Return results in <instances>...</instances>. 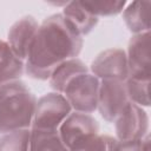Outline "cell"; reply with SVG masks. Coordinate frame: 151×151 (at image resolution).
<instances>
[{"instance_id": "d6986e66", "label": "cell", "mask_w": 151, "mask_h": 151, "mask_svg": "<svg viewBox=\"0 0 151 151\" xmlns=\"http://www.w3.org/2000/svg\"><path fill=\"white\" fill-rule=\"evenodd\" d=\"M117 139L109 134H97L77 151H113Z\"/></svg>"}, {"instance_id": "ffe728a7", "label": "cell", "mask_w": 151, "mask_h": 151, "mask_svg": "<svg viewBox=\"0 0 151 151\" xmlns=\"http://www.w3.org/2000/svg\"><path fill=\"white\" fill-rule=\"evenodd\" d=\"M143 139L138 140H117L113 151H142Z\"/></svg>"}, {"instance_id": "3957f363", "label": "cell", "mask_w": 151, "mask_h": 151, "mask_svg": "<svg viewBox=\"0 0 151 151\" xmlns=\"http://www.w3.org/2000/svg\"><path fill=\"white\" fill-rule=\"evenodd\" d=\"M99 86L100 80L88 71L73 77L61 94L68 101L72 111L91 114L97 111Z\"/></svg>"}, {"instance_id": "2e32d148", "label": "cell", "mask_w": 151, "mask_h": 151, "mask_svg": "<svg viewBox=\"0 0 151 151\" xmlns=\"http://www.w3.org/2000/svg\"><path fill=\"white\" fill-rule=\"evenodd\" d=\"M124 83L130 101L137 104L140 107L150 106V97H149L150 79L127 77Z\"/></svg>"}, {"instance_id": "ac0fdd59", "label": "cell", "mask_w": 151, "mask_h": 151, "mask_svg": "<svg viewBox=\"0 0 151 151\" xmlns=\"http://www.w3.org/2000/svg\"><path fill=\"white\" fill-rule=\"evenodd\" d=\"M81 6L92 15L99 17H113L123 12L126 6V1H80Z\"/></svg>"}, {"instance_id": "9c48e42d", "label": "cell", "mask_w": 151, "mask_h": 151, "mask_svg": "<svg viewBox=\"0 0 151 151\" xmlns=\"http://www.w3.org/2000/svg\"><path fill=\"white\" fill-rule=\"evenodd\" d=\"M126 59L129 77L150 79L151 57H150V32L132 34L129 40Z\"/></svg>"}, {"instance_id": "4fadbf2b", "label": "cell", "mask_w": 151, "mask_h": 151, "mask_svg": "<svg viewBox=\"0 0 151 151\" xmlns=\"http://www.w3.org/2000/svg\"><path fill=\"white\" fill-rule=\"evenodd\" d=\"M88 71H90L88 66L83 60H80L79 58H72L63 61L53 70V72L48 78V84L53 90V92H58L61 94L66 84L73 77Z\"/></svg>"}, {"instance_id": "5b68a950", "label": "cell", "mask_w": 151, "mask_h": 151, "mask_svg": "<svg viewBox=\"0 0 151 151\" xmlns=\"http://www.w3.org/2000/svg\"><path fill=\"white\" fill-rule=\"evenodd\" d=\"M59 136L68 151H77L87 140L99 134V124L88 113L72 111L58 129Z\"/></svg>"}, {"instance_id": "e0dca14e", "label": "cell", "mask_w": 151, "mask_h": 151, "mask_svg": "<svg viewBox=\"0 0 151 151\" xmlns=\"http://www.w3.org/2000/svg\"><path fill=\"white\" fill-rule=\"evenodd\" d=\"M31 129L15 130L0 134V151H28Z\"/></svg>"}, {"instance_id": "8fae6325", "label": "cell", "mask_w": 151, "mask_h": 151, "mask_svg": "<svg viewBox=\"0 0 151 151\" xmlns=\"http://www.w3.org/2000/svg\"><path fill=\"white\" fill-rule=\"evenodd\" d=\"M150 1H132L123 9V20L132 34L150 32Z\"/></svg>"}, {"instance_id": "7a4b0ae2", "label": "cell", "mask_w": 151, "mask_h": 151, "mask_svg": "<svg viewBox=\"0 0 151 151\" xmlns=\"http://www.w3.org/2000/svg\"><path fill=\"white\" fill-rule=\"evenodd\" d=\"M37 98L20 79L0 85V134L31 129Z\"/></svg>"}, {"instance_id": "30bf717a", "label": "cell", "mask_w": 151, "mask_h": 151, "mask_svg": "<svg viewBox=\"0 0 151 151\" xmlns=\"http://www.w3.org/2000/svg\"><path fill=\"white\" fill-rule=\"evenodd\" d=\"M39 24L32 15H25L17 20L8 29L6 42L11 47L12 52L25 63L31 45L38 32Z\"/></svg>"}, {"instance_id": "7c38bea8", "label": "cell", "mask_w": 151, "mask_h": 151, "mask_svg": "<svg viewBox=\"0 0 151 151\" xmlns=\"http://www.w3.org/2000/svg\"><path fill=\"white\" fill-rule=\"evenodd\" d=\"M63 17L74 28V31L84 37L92 32L98 24V18L88 13L80 4V1H71L63 8Z\"/></svg>"}, {"instance_id": "5bb4252c", "label": "cell", "mask_w": 151, "mask_h": 151, "mask_svg": "<svg viewBox=\"0 0 151 151\" xmlns=\"http://www.w3.org/2000/svg\"><path fill=\"white\" fill-rule=\"evenodd\" d=\"M25 73V63L12 52L5 40L0 39V85L17 80Z\"/></svg>"}, {"instance_id": "8992f818", "label": "cell", "mask_w": 151, "mask_h": 151, "mask_svg": "<svg viewBox=\"0 0 151 151\" xmlns=\"http://www.w3.org/2000/svg\"><path fill=\"white\" fill-rule=\"evenodd\" d=\"M113 123L117 140H138L149 134V116L132 101L127 103Z\"/></svg>"}, {"instance_id": "9a60e30c", "label": "cell", "mask_w": 151, "mask_h": 151, "mask_svg": "<svg viewBox=\"0 0 151 151\" xmlns=\"http://www.w3.org/2000/svg\"><path fill=\"white\" fill-rule=\"evenodd\" d=\"M28 151H68L60 139L58 130H32Z\"/></svg>"}, {"instance_id": "ba28073f", "label": "cell", "mask_w": 151, "mask_h": 151, "mask_svg": "<svg viewBox=\"0 0 151 151\" xmlns=\"http://www.w3.org/2000/svg\"><path fill=\"white\" fill-rule=\"evenodd\" d=\"M124 81L100 80L97 110L107 123H113L129 103Z\"/></svg>"}, {"instance_id": "44dd1931", "label": "cell", "mask_w": 151, "mask_h": 151, "mask_svg": "<svg viewBox=\"0 0 151 151\" xmlns=\"http://www.w3.org/2000/svg\"><path fill=\"white\" fill-rule=\"evenodd\" d=\"M142 151H150V137L149 134L143 138V145H142Z\"/></svg>"}, {"instance_id": "6da1fadb", "label": "cell", "mask_w": 151, "mask_h": 151, "mask_svg": "<svg viewBox=\"0 0 151 151\" xmlns=\"http://www.w3.org/2000/svg\"><path fill=\"white\" fill-rule=\"evenodd\" d=\"M84 45L83 37L55 13L39 25L25 60V73L37 80H48L53 70L65 60L78 58Z\"/></svg>"}, {"instance_id": "277c9868", "label": "cell", "mask_w": 151, "mask_h": 151, "mask_svg": "<svg viewBox=\"0 0 151 151\" xmlns=\"http://www.w3.org/2000/svg\"><path fill=\"white\" fill-rule=\"evenodd\" d=\"M72 112L66 98L58 92H48L37 99L32 119V130H58Z\"/></svg>"}, {"instance_id": "52a82bcc", "label": "cell", "mask_w": 151, "mask_h": 151, "mask_svg": "<svg viewBox=\"0 0 151 151\" xmlns=\"http://www.w3.org/2000/svg\"><path fill=\"white\" fill-rule=\"evenodd\" d=\"M88 68L99 80L125 81L129 77L126 52L123 48L105 50L92 60Z\"/></svg>"}]
</instances>
